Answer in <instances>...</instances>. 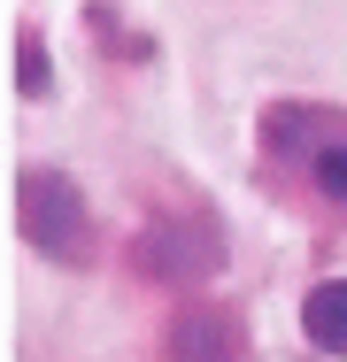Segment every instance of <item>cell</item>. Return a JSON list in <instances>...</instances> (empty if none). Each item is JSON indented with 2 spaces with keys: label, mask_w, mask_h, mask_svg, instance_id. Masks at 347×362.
<instances>
[{
  "label": "cell",
  "mask_w": 347,
  "mask_h": 362,
  "mask_svg": "<svg viewBox=\"0 0 347 362\" xmlns=\"http://www.w3.org/2000/svg\"><path fill=\"white\" fill-rule=\"evenodd\" d=\"M8 201H16V231H23L31 255L62 262V270H85V262L101 255V239H93V209H85V193H77L69 170H55V162H23Z\"/></svg>",
  "instance_id": "obj_2"
},
{
  "label": "cell",
  "mask_w": 347,
  "mask_h": 362,
  "mask_svg": "<svg viewBox=\"0 0 347 362\" xmlns=\"http://www.w3.org/2000/svg\"><path fill=\"white\" fill-rule=\"evenodd\" d=\"M247 355V332L232 308H208V300H186L162 332V362H239Z\"/></svg>",
  "instance_id": "obj_4"
},
{
  "label": "cell",
  "mask_w": 347,
  "mask_h": 362,
  "mask_svg": "<svg viewBox=\"0 0 347 362\" xmlns=\"http://www.w3.org/2000/svg\"><path fill=\"white\" fill-rule=\"evenodd\" d=\"M224 262L232 255H224L216 209H162V216L139 223V239H132V270L154 278V286H208Z\"/></svg>",
  "instance_id": "obj_3"
},
{
  "label": "cell",
  "mask_w": 347,
  "mask_h": 362,
  "mask_svg": "<svg viewBox=\"0 0 347 362\" xmlns=\"http://www.w3.org/2000/svg\"><path fill=\"white\" fill-rule=\"evenodd\" d=\"M255 139H263V162L278 177H293L324 209H347V108H332V100H271Z\"/></svg>",
  "instance_id": "obj_1"
},
{
  "label": "cell",
  "mask_w": 347,
  "mask_h": 362,
  "mask_svg": "<svg viewBox=\"0 0 347 362\" xmlns=\"http://www.w3.org/2000/svg\"><path fill=\"white\" fill-rule=\"evenodd\" d=\"M8 70H16V93H23V100H47V93H55V70H47V39H39V23H16Z\"/></svg>",
  "instance_id": "obj_6"
},
{
  "label": "cell",
  "mask_w": 347,
  "mask_h": 362,
  "mask_svg": "<svg viewBox=\"0 0 347 362\" xmlns=\"http://www.w3.org/2000/svg\"><path fill=\"white\" fill-rule=\"evenodd\" d=\"M301 339L347 362V278H324V286H309V300H301Z\"/></svg>",
  "instance_id": "obj_5"
}]
</instances>
